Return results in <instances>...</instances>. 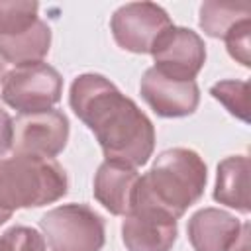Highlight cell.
Wrapping results in <instances>:
<instances>
[{
  "mask_svg": "<svg viewBox=\"0 0 251 251\" xmlns=\"http://www.w3.org/2000/svg\"><path fill=\"white\" fill-rule=\"evenodd\" d=\"M69 104L76 118L94 133L106 161L137 169L153 155V122L104 75H78L71 84Z\"/></svg>",
  "mask_w": 251,
  "mask_h": 251,
  "instance_id": "cell-1",
  "label": "cell"
},
{
  "mask_svg": "<svg viewBox=\"0 0 251 251\" xmlns=\"http://www.w3.org/2000/svg\"><path fill=\"white\" fill-rule=\"evenodd\" d=\"M206 180V163L196 151L186 147L165 149L155 157L151 169L139 176L133 208L151 206L178 220L202 198Z\"/></svg>",
  "mask_w": 251,
  "mask_h": 251,
  "instance_id": "cell-2",
  "label": "cell"
},
{
  "mask_svg": "<svg viewBox=\"0 0 251 251\" xmlns=\"http://www.w3.org/2000/svg\"><path fill=\"white\" fill-rule=\"evenodd\" d=\"M65 169L49 157L14 153L0 159V208L14 214L20 208L53 204L67 194Z\"/></svg>",
  "mask_w": 251,
  "mask_h": 251,
  "instance_id": "cell-3",
  "label": "cell"
},
{
  "mask_svg": "<svg viewBox=\"0 0 251 251\" xmlns=\"http://www.w3.org/2000/svg\"><path fill=\"white\" fill-rule=\"evenodd\" d=\"M51 251H100L106 239L104 220L86 204H63L39 220Z\"/></svg>",
  "mask_w": 251,
  "mask_h": 251,
  "instance_id": "cell-4",
  "label": "cell"
},
{
  "mask_svg": "<svg viewBox=\"0 0 251 251\" xmlns=\"http://www.w3.org/2000/svg\"><path fill=\"white\" fill-rule=\"evenodd\" d=\"M63 94V78L59 71L47 63H31L10 69L4 75L0 96L20 114H35L51 110Z\"/></svg>",
  "mask_w": 251,
  "mask_h": 251,
  "instance_id": "cell-5",
  "label": "cell"
},
{
  "mask_svg": "<svg viewBox=\"0 0 251 251\" xmlns=\"http://www.w3.org/2000/svg\"><path fill=\"white\" fill-rule=\"evenodd\" d=\"M173 25L169 14L155 2H129L110 18L116 43L131 53H151L155 41Z\"/></svg>",
  "mask_w": 251,
  "mask_h": 251,
  "instance_id": "cell-6",
  "label": "cell"
},
{
  "mask_svg": "<svg viewBox=\"0 0 251 251\" xmlns=\"http://www.w3.org/2000/svg\"><path fill=\"white\" fill-rule=\"evenodd\" d=\"M69 131V118L57 108L35 114H20L14 120L12 151L53 159L65 149Z\"/></svg>",
  "mask_w": 251,
  "mask_h": 251,
  "instance_id": "cell-7",
  "label": "cell"
},
{
  "mask_svg": "<svg viewBox=\"0 0 251 251\" xmlns=\"http://www.w3.org/2000/svg\"><path fill=\"white\" fill-rule=\"evenodd\" d=\"M155 69L178 80H194L206 63V45L202 37L188 29L171 25L151 49Z\"/></svg>",
  "mask_w": 251,
  "mask_h": 251,
  "instance_id": "cell-8",
  "label": "cell"
},
{
  "mask_svg": "<svg viewBox=\"0 0 251 251\" xmlns=\"http://www.w3.org/2000/svg\"><path fill=\"white\" fill-rule=\"evenodd\" d=\"M139 92L149 108L161 118L190 116L200 102V88L196 80H178L163 75L155 67L143 73Z\"/></svg>",
  "mask_w": 251,
  "mask_h": 251,
  "instance_id": "cell-9",
  "label": "cell"
},
{
  "mask_svg": "<svg viewBox=\"0 0 251 251\" xmlns=\"http://www.w3.org/2000/svg\"><path fill=\"white\" fill-rule=\"evenodd\" d=\"M176 220L151 206H135L122 224L127 251H171L176 241Z\"/></svg>",
  "mask_w": 251,
  "mask_h": 251,
  "instance_id": "cell-10",
  "label": "cell"
},
{
  "mask_svg": "<svg viewBox=\"0 0 251 251\" xmlns=\"http://www.w3.org/2000/svg\"><path fill=\"white\" fill-rule=\"evenodd\" d=\"M139 175L133 167L104 161L94 175V198L114 216H127L133 210Z\"/></svg>",
  "mask_w": 251,
  "mask_h": 251,
  "instance_id": "cell-11",
  "label": "cell"
},
{
  "mask_svg": "<svg viewBox=\"0 0 251 251\" xmlns=\"http://www.w3.org/2000/svg\"><path fill=\"white\" fill-rule=\"evenodd\" d=\"M241 222L226 210L202 208L188 220L186 233L194 251H227L241 231Z\"/></svg>",
  "mask_w": 251,
  "mask_h": 251,
  "instance_id": "cell-12",
  "label": "cell"
},
{
  "mask_svg": "<svg viewBox=\"0 0 251 251\" xmlns=\"http://www.w3.org/2000/svg\"><path fill=\"white\" fill-rule=\"evenodd\" d=\"M214 200L241 214H249V157L231 155L218 165Z\"/></svg>",
  "mask_w": 251,
  "mask_h": 251,
  "instance_id": "cell-13",
  "label": "cell"
},
{
  "mask_svg": "<svg viewBox=\"0 0 251 251\" xmlns=\"http://www.w3.org/2000/svg\"><path fill=\"white\" fill-rule=\"evenodd\" d=\"M51 47V29L43 20H37L27 29L0 37V59L14 67L41 63Z\"/></svg>",
  "mask_w": 251,
  "mask_h": 251,
  "instance_id": "cell-14",
  "label": "cell"
},
{
  "mask_svg": "<svg viewBox=\"0 0 251 251\" xmlns=\"http://www.w3.org/2000/svg\"><path fill=\"white\" fill-rule=\"evenodd\" d=\"M251 20V6L247 2L226 4V2H204L200 6L198 24L210 37L224 39L239 22Z\"/></svg>",
  "mask_w": 251,
  "mask_h": 251,
  "instance_id": "cell-15",
  "label": "cell"
},
{
  "mask_svg": "<svg viewBox=\"0 0 251 251\" xmlns=\"http://www.w3.org/2000/svg\"><path fill=\"white\" fill-rule=\"evenodd\" d=\"M39 12L37 2L29 0H0V37L16 35L35 24Z\"/></svg>",
  "mask_w": 251,
  "mask_h": 251,
  "instance_id": "cell-16",
  "label": "cell"
},
{
  "mask_svg": "<svg viewBox=\"0 0 251 251\" xmlns=\"http://www.w3.org/2000/svg\"><path fill=\"white\" fill-rule=\"evenodd\" d=\"M210 94L237 120L249 122V84L247 80H220L212 84Z\"/></svg>",
  "mask_w": 251,
  "mask_h": 251,
  "instance_id": "cell-17",
  "label": "cell"
},
{
  "mask_svg": "<svg viewBox=\"0 0 251 251\" xmlns=\"http://www.w3.org/2000/svg\"><path fill=\"white\" fill-rule=\"evenodd\" d=\"M0 251H47L45 237L27 226H14L0 237Z\"/></svg>",
  "mask_w": 251,
  "mask_h": 251,
  "instance_id": "cell-18",
  "label": "cell"
},
{
  "mask_svg": "<svg viewBox=\"0 0 251 251\" xmlns=\"http://www.w3.org/2000/svg\"><path fill=\"white\" fill-rule=\"evenodd\" d=\"M249 35H251V20L239 22L226 37V49L231 59L241 63L243 67H251V57H249Z\"/></svg>",
  "mask_w": 251,
  "mask_h": 251,
  "instance_id": "cell-19",
  "label": "cell"
},
{
  "mask_svg": "<svg viewBox=\"0 0 251 251\" xmlns=\"http://www.w3.org/2000/svg\"><path fill=\"white\" fill-rule=\"evenodd\" d=\"M14 141V120L6 110L0 108V159L12 149Z\"/></svg>",
  "mask_w": 251,
  "mask_h": 251,
  "instance_id": "cell-20",
  "label": "cell"
},
{
  "mask_svg": "<svg viewBox=\"0 0 251 251\" xmlns=\"http://www.w3.org/2000/svg\"><path fill=\"white\" fill-rule=\"evenodd\" d=\"M249 237H251V226H249V222H245V224L241 226V231H239L237 239L231 243V247H229L227 251H251Z\"/></svg>",
  "mask_w": 251,
  "mask_h": 251,
  "instance_id": "cell-21",
  "label": "cell"
},
{
  "mask_svg": "<svg viewBox=\"0 0 251 251\" xmlns=\"http://www.w3.org/2000/svg\"><path fill=\"white\" fill-rule=\"evenodd\" d=\"M10 218H12V212H8V210H2V208H0V226H2V224H6Z\"/></svg>",
  "mask_w": 251,
  "mask_h": 251,
  "instance_id": "cell-22",
  "label": "cell"
},
{
  "mask_svg": "<svg viewBox=\"0 0 251 251\" xmlns=\"http://www.w3.org/2000/svg\"><path fill=\"white\" fill-rule=\"evenodd\" d=\"M4 75H6V67H4V61L0 59V82L4 80Z\"/></svg>",
  "mask_w": 251,
  "mask_h": 251,
  "instance_id": "cell-23",
  "label": "cell"
}]
</instances>
